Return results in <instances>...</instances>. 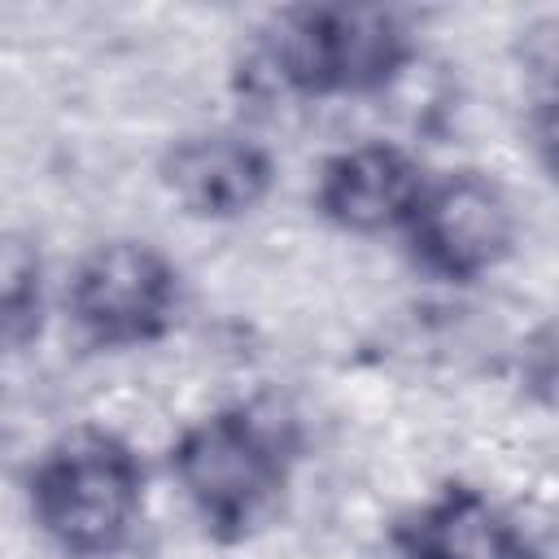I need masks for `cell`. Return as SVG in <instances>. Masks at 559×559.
<instances>
[{"mask_svg":"<svg viewBox=\"0 0 559 559\" xmlns=\"http://www.w3.org/2000/svg\"><path fill=\"white\" fill-rule=\"evenodd\" d=\"M419 52L393 9L297 4L253 31L240 79L266 100H384Z\"/></svg>","mask_w":559,"mask_h":559,"instance_id":"6da1fadb","label":"cell"},{"mask_svg":"<svg viewBox=\"0 0 559 559\" xmlns=\"http://www.w3.org/2000/svg\"><path fill=\"white\" fill-rule=\"evenodd\" d=\"M293 424L258 402H227L183 424L166 472L210 542L236 546L271 524L293 480Z\"/></svg>","mask_w":559,"mask_h":559,"instance_id":"7a4b0ae2","label":"cell"},{"mask_svg":"<svg viewBox=\"0 0 559 559\" xmlns=\"http://www.w3.org/2000/svg\"><path fill=\"white\" fill-rule=\"evenodd\" d=\"M26 511L35 533L66 559H114L131 546L148 472L131 437L109 424L61 428L22 476Z\"/></svg>","mask_w":559,"mask_h":559,"instance_id":"3957f363","label":"cell"},{"mask_svg":"<svg viewBox=\"0 0 559 559\" xmlns=\"http://www.w3.org/2000/svg\"><path fill=\"white\" fill-rule=\"evenodd\" d=\"M61 310L87 349H148L179 323L183 275L162 245L144 236H105L74 258Z\"/></svg>","mask_w":559,"mask_h":559,"instance_id":"277c9868","label":"cell"},{"mask_svg":"<svg viewBox=\"0 0 559 559\" xmlns=\"http://www.w3.org/2000/svg\"><path fill=\"white\" fill-rule=\"evenodd\" d=\"M402 245L419 275L467 288L511 262L520 245V214L498 175L480 166H454L428 179Z\"/></svg>","mask_w":559,"mask_h":559,"instance_id":"5b68a950","label":"cell"},{"mask_svg":"<svg viewBox=\"0 0 559 559\" xmlns=\"http://www.w3.org/2000/svg\"><path fill=\"white\" fill-rule=\"evenodd\" d=\"M428 179L432 170L402 140H354L319 162L310 205L341 236H402Z\"/></svg>","mask_w":559,"mask_h":559,"instance_id":"8992f818","label":"cell"},{"mask_svg":"<svg viewBox=\"0 0 559 559\" xmlns=\"http://www.w3.org/2000/svg\"><path fill=\"white\" fill-rule=\"evenodd\" d=\"M157 183L179 214L236 223L275 192V157L240 127H197L157 153Z\"/></svg>","mask_w":559,"mask_h":559,"instance_id":"52a82bcc","label":"cell"},{"mask_svg":"<svg viewBox=\"0 0 559 559\" xmlns=\"http://www.w3.org/2000/svg\"><path fill=\"white\" fill-rule=\"evenodd\" d=\"M397 559H537L524 524L480 485L445 480L384 528Z\"/></svg>","mask_w":559,"mask_h":559,"instance_id":"ba28073f","label":"cell"},{"mask_svg":"<svg viewBox=\"0 0 559 559\" xmlns=\"http://www.w3.org/2000/svg\"><path fill=\"white\" fill-rule=\"evenodd\" d=\"M48 319V284H44V258L39 249L9 231L4 258H0V323H4V345L22 354L26 345L39 341Z\"/></svg>","mask_w":559,"mask_h":559,"instance_id":"9c48e42d","label":"cell"},{"mask_svg":"<svg viewBox=\"0 0 559 559\" xmlns=\"http://www.w3.org/2000/svg\"><path fill=\"white\" fill-rule=\"evenodd\" d=\"M511 61L524 79L528 109L559 105V13L528 17L511 39Z\"/></svg>","mask_w":559,"mask_h":559,"instance_id":"30bf717a","label":"cell"},{"mask_svg":"<svg viewBox=\"0 0 559 559\" xmlns=\"http://www.w3.org/2000/svg\"><path fill=\"white\" fill-rule=\"evenodd\" d=\"M520 376H524L528 393L559 406V319H550L546 328H537L528 336L524 358H520Z\"/></svg>","mask_w":559,"mask_h":559,"instance_id":"8fae6325","label":"cell"},{"mask_svg":"<svg viewBox=\"0 0 559 559\" xmlns=\"http://www.w3.org/2000/svg\"><path fill=\"white\" fill-rule=\"evenodd\" d=\"M528 140H533V153L542 162V170L555 179L559 188V105H546V109H528Z\"/></svg>","mask_w":559,"mask_h":559,"instance_id":"7c38bea8","label":"cell"}]
</instances>
